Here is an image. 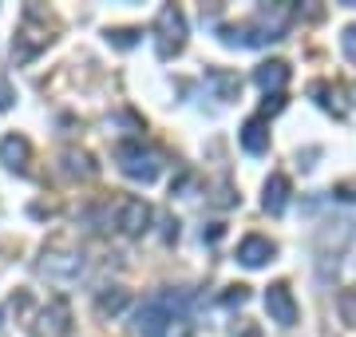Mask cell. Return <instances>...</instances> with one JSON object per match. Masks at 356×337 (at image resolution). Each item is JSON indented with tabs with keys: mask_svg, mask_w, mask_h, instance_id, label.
<instances>
[{
	"mask_svg": "<svg viewBox=\"0 0 356 337\" xmlns=\"http://www.w3.org/2000/svg\"><path fill=\"white\" fill-rule=\"evenodd\" d=\"M178 298L175 294H154L135 310V334L139 337H166V325L175 322Z\"/></svg>",
	"mask_w": 356,
	"mask_h": 337,
	"instance_id": "obj_1",
	"label": "cell"
},
{
	"mask_svg": "<svg viewBox=\"0 0 356 337\" xmlns=\"http://www.w3.org/2000/svg\"><path fill=\"white\" fill-rule=\"evenodd\" d=\"M115 159H119V167H123L127 179H139V182H154L159 179V171H163L159 155H154L151 147H143L139 139L119 143V147H115Z\"/></svg>",
	"mask_w": 356,
	"mask_h": 337,
	"instance_id": "obj_2",
	"label": "cell"
},
{
	"mask_svg": "<svg viewBox=\"0 0 356 337\" xmlns=\"http://www.w3.org/2000/svg\"><path fill=\"white\" fill-rule=\"evenodd\" d=\"M154 36H159V56H163V60L178 56V52H182V44H186V16L178 13L175 4L159 8V20H154Z\"/></svg>",
	"mask_w": 356,
	"mask_h": 337,
	"instance_id": "obj_3",
	"label": "cell"
},
{
	"mask_svg": "<svg viewBox=\"0 0 356 337\" xmlns=\"http://www.w3.org/2000/svg\"><path fill=\"white\" fill-rule=\"evenodd\" d=\"M266 310H269V318L277 325H297V298H293V290L285 282H273L266 290Z\"/></svg>",
	"mask_w": 356,
	"mask_h": 337,
	"instance_id": "obj_4",
	"label": "cell"
},
{
	"mask_svg": "<svg viewBox=\"0 0 356 337\" xmlns=\"http://www.w3.org/2000/svg\"><path fill=\"white\" fill-rule=\"evenodd\" d=\"M154 219V210L151 203H143V198H127L123 207H119V230L127 234V238H139V234H147V226H151Z\"/></svg>",
	"mask_w": 356,
	"mask_h": 337,
	"instance_id": "obj_5",
	"label": "cell"
},
{
	"mask_svg": "<svg viewBox=\"0 0 356 337\" xmlns=\"http://www.w3.org/2000/svg\"><path fill=\"white\" fill-rule=\"evenodd\" d=\"M28 159H32V143H28L24 135H4V139H0V163H4L8 171L24 175Z\"/></svg>",
	"mask_w": 356,
	"mask_h": 337,
	"instance_id": "obj_6",
	"label": "cell"
},
{
	"mask_svg": "<svg viewBox=\"0 0 356 337\" xmlns=\"http://www.w3.org/2000/svg\"><path fill=\"white\" fill-rule=\"evenodd\" d=\"M273 254H277V246H273L269 238H261V234H250V238H242V246H238V262H242V266H250V270L266 266Z\"/></svg>",
	"mask_w": 356,
	"mask_h": 337,
	"instance_id": "obj_7",
	"label": "cell"
},
{
	"mask_svg": "<svg viewBox=\"0 0 356 337\" xmlns=\"http://www.w3.org/2000/svg\"><path fill=\"white\" fill-rule=\"evenodd\" d=\"M40 270L48 274V278H79L83 274V254H44L40 262Z\"/></svg>",
	"mask_w": 356,
	"mask_h": 337,
	"instance_id": "obj_8",
	"label": "cell"
},
{
	"mask_svg": "<svg viewBox=\"0 0 356 337\" xmlns=\"http://www.w3.org/2000/svg\"><path fill=\"white\" fill-rule=\"evenodd\" d=\"M254 79L266 95H281V88L289 84V64H285V60H269V64H261L254 72Z\"/></svg>",
	"mask_w": 356,
	"mask_h": 337,
	"instance_id": "obj_9",
	"label": "cell"
},
{
	"mask_svg": "<svg viewBox=\"0 0 356 337\" xmlns=\"http://www.w3.org/2000/svg\"><path fill=\"white\" fill-rule=\"evenodd\" d=\"M44 329H48L51 337H64L67 329H72V306H67V298H51L48 306H44Z\"/></svg>",
	"mask_w": 356,
	"mask_h": 337,
	"instance_id": "obj_10",
	"label": "cell"
},
{
	"mask_svg": "<svg viewBox=\"0 0 356 337\" xmlns=\"http://www.w3.org/2000/svg\"><path fill=\"white\" fill-rule=\"evenodd\" d=\"M285 203H289V179H285V175H269L266 195H261V207H266L269 214H281Z\"/></svg>",
	"mask_w": 356,
	"mask_h": 337,
	"instance_id": "obj_11",
	"label": "cell"
},
{
	"mask_svg": "<svg viewBox=\"0 0 356 337\" xmlns=\"http://www.w3.org/2000/svg\"><path fill=\"white\" fill-rule=\"evenodd\" d=\"M206 84L218 91V100H238L242 95V79L234 76V72H222V68L206 72Z\"/></svg>",
	"mask_w": 356,
	"mask_h": 337,
	"instance_id": "obj_12",
	"label": "cell"
},
{
	"mask_svg": "<svg viewBox=\"0 0 356 337\" xmlns=\"http://www.w3.org/2000/svg\"><path fill=\"white\" fill-rule=\"evenodd\" d=\"M242 147L250 151V155H261L269 147V127H266V119H250L242 127Z\"/></svg>",
	"mask_w": 356,
	"mask_h": 337,
	"instance_id": "obj_13",
	"label": "cell"
},
{
	"mask_svg": "<svg viewBox=\"0 0 356 337\" xmlns=\"http://www.w3.org/2000/svg\"><path fill=\"white\" fill-rule=\"evenodd\" d=\"M127 290H119V285H115V290H103L99 298H95V310L103 313V318H115V313L119 310H127Z\"/></svg>",
	"mask_w": 356,
	"mask_h": 337,
	"instance_id": "obj_14",
	"label": "cell"
},
{
	"mask_svg": "<svg viewBox=\"0 0 356 337\" xmlns=\"http://www.w3.org/2000/svg\"><path fill=\"white\" fill-rule=\"evenodd\" d=\"M64 163H67V175H83V179L95 175V163H91L88 151H64Z\"/></svg>",
	"mask_w": 356,
	"mask_h": 337,
	"instance_id": "obj_15",
	"label": "cell"
},
{
	"mask_svg": "<svg viewBox=\"0 0 356 337\" xmlns=\"http://www.w3.org/2000/svg\"><path fill=\"white\" fill-rule=\"evenodd\" d=\"M341 52L348 56V64H356V24H348L341 32Z\"/></svg>",
	"mask_w": 356,
	"mask_h": 337,
	"instance_id": "obj_16",
	"label": "cell"
},
{
	"mask_svg": "<svg viewBox=\"0 0 356 337\" xmlns=\"http://www.w3.org/2000/svg\"><path fill=\"white\" fill-rule=\"evenodd\" d=\"M341 318L348 325H356V290H344L341 294Z\"/></svg>",
	"mask_w": 356,
	"mask_h": 337,
	"instance_id": "obj_17",
	"label": "cell"
},
{
	"mask_svg": "<svg viewBox=\"0 0 356 337\" xmlns=\"http://www.w3.org/2000/svg\"><path fill=\"white\" fill-rule=\"evenodd\" d=\"M135 36H139L135 28H115V32H107V40H111L115 48H131V44H135Z\"/></svg>",
	"mask_w": 356,
	"mask_h": 337,
	"instance_id": "obj_18",
	"label": "cell"
},
{
	"mask_svg": "<svg viewBox=\"0 0 356 337\" xmlns=\"http://www.w3.org/2000/svg\"><path fill=\"white\" fill-rule=\"evenodd\" d=\"M13 100H16V91H13V84L0 76V111H8L13 107Z\"/></svg>",
	"mask_w": 356,
	"mask_h": 337,
	"instance_id": "obj_19",
	"label": "cell"
},
{
	"mask_svg": "<svg viewBox=\"0 0 356 337\" xmlns=\"http://www.w3.org/2000/svg\"><path fill=\"white\" fill-rule=\"evenodd\" d=\"M245 298H250V290H245V285H229V294L222 301H226V306H242Z\"/></svg>",
	"mask_w": 356,
	"mask_h": 337,
	"instance_id": "obj_20",
	"label": "cell"
},
{
	"mask_svg": "<svg viewBox=\"0 0 356 337\" xmlns=\"http://www.w3.org/2000/svg\"><path fill=\"white\" fill-rule=\"evenodd\" d=\"M234 337H261V329H257L254 322H242L238 329H234Z\"/></svg>",
	"mask_w": 356,
	"mask_h": 337,
	"instance_id": "obj_21",
	"label": "cell"
},
{
	"mask_svg": "<svg viewBox=\"0 0 356 337\" xmlns=\"http://www.w3.org/2000/svg\"><path fill=\"white\" fill-rule=\"evenodd\" d=\"M281 107H285V100H281V95H266V104H261V111H281Z\"/></svg>",
	"mask_w": 356,
	"mask_h": 337,
	"instance_id": "obj_22",
	"label": "cell"
},
{
	"mask_svg": "<svg viewBox=\"0 0 356 337\" xmlns=\"http://www.w3.org/2000/svg\"><path fill=\"white\" fill-rule=\"evenodd\" d=\"M202 238H210V242H218V238H222V226H210V230H202Z\"/></svg>",
	"mask_w": 356,
	"mask_h": 337,
	"instance_id": "obj_23",
	"label": "cell"
}]
</instances>
